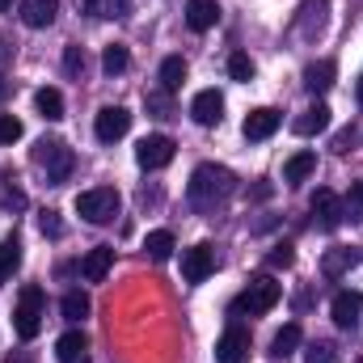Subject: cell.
I'll use <instances>...</instances> for the list:
<instances>
[{
  "label": "cell",
  "mask_w": 363,
  "mask_h": 363,
  "mask_svg": "<svg viewBox=\"0 0 363 363\" xmlns=\"http://www.w3.org/2000/svg\"><path fill=\"white\" fill-rule=\"evenodd\" d=\"M9 55H13V43H9V38H0V64H9Z\"/></svg>",
  "instance_id": "obj_41"
},
{
  "label": "cell",
  "mask_w": 363,
  "mask_h": 363,
  "mask_svg": "<svg viewBox=\"0 0 363 363\" xmlns=\"http://www.w3.org/2000/svg\"><path fill=\"white\" fill-rule=\"evenodd\" d=\"M279 300H283V287L274 283L271 274H254V279L245 283V291L233 300V317H241V313H250V317H262V313H271Z\"/></svg>",
  "instance_id": "obj_3"
},
{
  "label": "cell",
  "mask_w": 363,
  "mask_h": 363,
  "mask_svg": "<svg viewBox=\"0 0 363 363\" xmlns=\"http://www.w3.org/2000/svg\"><path fill=\"white\" fill-rule=\"evenodd\" d=\"M110 267H114V250H110V245H97V250H89V254L81 258L85 283H101V279L110 274Z\"/></svg>",
  "instance_id": "obj_18"
},
{
  "label": "cell",
  "mask_w": 363,
  "mask_h": 363,
  "mask_svg": "<svg viewBox=\"0 0 363 363\" xmlns=\"http://www.w3.org/2000/svg\"><path fill=\"white\" fill-rule=\"evenodd\" d=\"M174 148L178 144L169 135H144L140 148H135V161H140V169H165L174 161Z\"/></svg>",
  "instance_id": "obj_7"
},
{
  "label": "cell",
  "mask_w": 363,
  "mask_h": 363,
  "mask_svg": "<svg viewBox=\"0 0 363 363\" xmlns=\"http://www.w3.org/2000/svg\"><path fill=\"white\" fill-rule=\"evenodd\" d=\"M355 144H359V131H355V127H347V131L334 135V152H351Z\"/></svg>",
  "instance_id": "obj_39"
},
{
  "label": "cell",
  "mask_w": 363,
  "mask_h": 363,
  "mask_svg": "<svg viewBox=\"0 0 363 363\" xmlns=\"http://www.w3.org/2000/svg\"><path fill=\"white\" fill-rule=\"evenodd\" d=\"M211 271H216V250H211L207 241H199V245H190V250L182 254V279H186V283H203Z\"/></svg>",
  "instance_id": "obj_9"
},
{
  "label": "cell",
  "mask_w": 363,
  "mask_h": 363,
  "mask_svg": "<svg viewBox=\"0 0 363 363\" xmlns=\"http://www.w3.org/2000/svg\"><path fill=\"white\" fill-rule=\"evenodd\" d=\"M9 89H13V81H9V77H4V72H0V101H4V97H9Z\"/></svg>",
  "instance_id": "obj_42"
},
{
  "label": "cell",
  "mask_w": 363,
  "mask_h": 363,
  "mask_svg": "<svg viewBox=\"0 0 363 363\" xmlns=\"http://www.w3.org/2000/svg\"><path fill=\"white\" fill-rule=\"evenodd\" d=\"M85 64H89L85 60V47H68L64 51V72L68 77H85Z\"/></svg>",
  "instance_id": "obj_33"
},
{
  "label": "cell",
  "mask_w": 363,
  "mask_h": 363,
  "mask_svg": "<svg viewBox=\"0 0 363 363\" xmlns=\"http://www.w3.org/2000/svg\"><path fill=\"white\" fill-rule=\"evenodd\" d=\"M30 161H34V165L47 174V186H64V182L72 178V165H77L72 148H68L64 140H55V135H43V140L34 144Z\"/></svg>",
  "instance_id": "obj_2"
},
{
  "label": "cell",
  "mask_w": 363,
  "mask_h": 363,
  "mask_svg": "<svg viewBox=\"0 0 363 363\" xmlns=\"http://www.w3.org/2000/svg\"><path fill=\"white\" fill-rule=\"evenodd\" d=\"M85 13L97 17V21H114V17L131 13V0H85Z\"/></svg>",
  "instance_id": "obj_23"
},
{
  "label": "cell",
  "mask_w": 363,
  "mask_h": 363,
  "mask_svg": "<svg viewBox=\"0 0 363 363\" xmlns=\"http://www.w3.org/2000/svg\"><path fill=\"white\" fill-rule=\"evenodd\" d=\"M355 363H363V359H355Z\"/></svg>",
  "instance_id": "obj_45"
},
{
  "label": "cell",
  "mask_w": 363,
  "mask_h": 363,
  "mask_svg": "<svg viewBox=\"0 0 363 363\" xmlns=\"http://www.w3.org/2000/svg\"><path fill=\"white\" fill-rule=\"evenodd\" d=\"M118 207H123V199H118L114 186H93V190L77 194V216L89 220V224H110L118 216Z\"/></svg>",
  "instance_id": "obj_5"
},
{
  "label": "cell",
  "mask_w": 363,
  "mask_h": 363,
  "mask_svg": "<svg viewBox=\"0 0 363 363\" xmlns=\"http://www.w3.org/2000/svg\"><path fill=\"white\" fill-rule=\"evenodd\" d=\"M144 101H148V110H152L157 118H165V114H169V93H165V89H161V93H148Z\"/></svg>",
  "instance_id": "obj_40"
},
{
  "label": "cell",
  "mask_w": 363,
  "mask_h": 363,
  "mask_svg": "<svg viewBox=\"0 0 363 363\" xmlns=\"http://www.w3.org/2000/svg\"><path fill=\"white\" fill-rule=\"evenodd\" d=\"M291 262H296V250H291V245H274L271 254H267V267H271V271H287Z\"/></svg>",
  "instance_id": "obj_34"
},
{
  "label": "cell",
  "mask_w": 363,
  "mask_h": 363,
  "mask_svg": "<svg viewBox=\"0 0 363 363\" xmlns=\"http://www.w3.org/2000/svg\"><path fill=\"white\" fill-rule=\"evenodd\" d=\"M144 254H148L152 262H169V258H174V233H169V228H157V233H148V241H144Z\"/></svg>",
  "instance_id": "obj_22"
},
{
  "label": "cell",
  "mask_w": 363,
  "mask_h": 363,
  "mask_svg": "<svg viewBox=\"0 0 363 363\" xmlns=\"http://www.w3.org/2000/svg\"><path fill=\"white\" fill-rule=\"evenodd\" d=\"M0 203H4V211H26V190L21 186H4V194H0Z\"/></svg>",
  "instance_id": "obj_35"
},
{
  "label": "cell",
  "mask_w": 363,
  "mask_h": 363,
  "mask_svg": "<svg viewBox=\"0 0 363 363\" xmlns=\"http://www.w3.org/2000/svg\"><path fill=\"white\" fill-rule=\"evenodd\" d=\"M85 351H89V338H85L81 330H68V334H60V342H55V359L60 363H85Z\"/></svg>",
  "instance_id": "obj_20"
},
{
  "label": "cell",
  "mask_w": 363,
  "mask_h": 363,
  "mask_svg": "<svg viewBox=\"0 0 363 363\" xmlns=\"http://www.w3.org/2000/svg\"><path fill=\"white\" fill-rule=\"evenodd\" d=\"M17 267H21V241H17V237H9V241H0V283H4V279H13Z\"/></svg>",
  "instance_id": "obj_30"
},
{
  "label": "cell",
  "mask_w": 363,
  "mask_h": 363,
  "mask_svg": "<svg viewBox=\"0 0 363 363\" xmlns=\"http://www.w3.org/2000/svg\"><path fill=\"white\" fill-rule=\"evenodd\" d=\"M228 77H233V81H254V60H250L245 51H233V55H228Z\"/></svg>",
  "instance_id": "obj_31"
},
{
  "label": "cell",
  "mask_w": 363,
  "mask_h": 363,
  "mask_svg": "<svg viewBox=\"0 0 363 363\" xmlns=\"http://www.w3.org/2000/svg\"><path fill=\"white\" fill-rule=\"evenodd\" d=\"M182 85H186V60H182V55H169V60L161 64V89L178 93Z\"/></svg>",
  "instance_id": "obj_28"
},
{
  "label": "cell",
  "mask_w": 363,
  "mask_h": 363,
  "mask_svg": "<svg viewBox=\"0 0 363 363\" xmlns=\"http://www.w3.org/2000/svg\"><path fill=\"white\" fill-rule=\"evenodd\" d=\"M308 207H313V216H317V224L321 228H338L342 220H347V211H342V199L334 194V190H313V199H308Z\"/></svg>",
  "instance_id": "obj_11"
},
{
  "label": "cell",
  "mask_w": 363,
  "mask_h": 363,
  "mask_svg": "<svg viewBox=\"0 0 363 363\" xmlns=\"http://www.w3.org/2000/svg\"><path fill=\"white\" fill-rule=\"evenodd\" d=\"M279 123H283V114L271 110V106H258V110H250L245 114V140H254V144H262V140H271L274 131H279Z\"/></svg>",
  "instance_id": "obj_13"
},
{
  "label": "cell",
  "mask_w": 363,
  "mask_h": 363,
  "mask_svg": "<svg viewBox=\"0 0 363 363\" xmlns=\"http://www.w3.org/2000/svg\"><path fill=\"white\" fill-rule=\"evenodd\" d=\"M342 211H347L351 220H363V182H355V186H351V194H347Z\"/></svg>",
  "instance_id": "obj_38"
},
{
  "label": "cell",
  "mask_w": 363,
  "mask_h": 363,
  "mask_svg": "<svg viewBox=\"0 0 363 363\" xmlns=\"http://www.w3.org/2000/svg\"><path fill=\"white\" fill-rule=\"evenodd\" d=\"M190 118H194L199 127H216V123L224 118V97H220L216 89L194 93V101H190Z\"/></svg>",
  "instance_id": "obj_14"
},
{
  "label": "cell",
  "mask_w": 363,
  "mask_h": 363,
  "mask_svg": "<svg viewBox=\"0 0 363 363\" xmlns=\"http://www.w3.org/2000/svg\"><path fill=\"white\" fill-rule=\"evenodd\" d=\"M60 313H64V321H72V325L85 321V317H89V296H85L81 287H72V291L60 300Z\"/></svg>",
  "instance_id": "obj_26"
},
{
  "label": "cell",
  "mask_w": 363,
  "mask_h": 363,
  "mask_svg": "<svg viewBox=\"0 0 363 363\" xmlns=\"http://www.w3.org/2000/svg\"><path fill=\"white\" fill-rule=\"evenodd\" d=\"M34 106H38V114H43L47 123L64 118V93H60V89H38V93H34Z\"/></svg>",
  "instance_id": "obj_27"
},
{
  "label": "cell",
  "mask_w": 363,
  "mask_h": 363,
  "mask_svg": "<svg viewBox=\"0 0 363 363\" xmlns=\"http://www.w3.org/2000/svg\"><path fill=\"white\" fill-rule=\"evenodd\" d=\"M355 97H359V101H363V77H359V89H355Z\"/></svg>",
  "instance_id": "obj_44"
},
{
  "label": "cell",
  "mask_w": 363,
  "mask_h": 363,
  "mask_svg": "<svg viewBox=\"0 0 363 363\" xmlns=\"http://www.w3.org/2000/svg\"><path fill=\"white\" fill-rule=\"evenodd\" d=\"M330 317H334L338 330H355L363 317V291H338L330 300Z\"/></svg>",
  "instance_id": "obj_12"
},
{
  "label": "cell",
  "mask_w": 363,
  "mask_h": 363,
  "mask_svg": "<svg viewBox=\"0 0 363 363\" xmlns=\"http://www.w3.org/2000/svg\"><path fill=\"white\" fill-rule=\"evenodd\" d=\"M317 169V152H296V157H287V165H283V182H304L308 174Z\"/></svg>",
  "instance_id": "obj_24"
},
{
  "label": "cell",
  "mask_w": 363,
  "mask_h": 363,
  "mask_svg": "<svg viewBox=\"0 0 363 363\" xmlns=\"http://www.w3.org/2000/svg\"><path fill=\"white\" fill-rule=\"evenodd\" d=\"M296 347H300V325L291 321V325H283V330L274 334V342H271V355H274V359H287V355H291Z\"/></svg>",
  "instance_id": "obj_29"
},
{
  "label": "cell",
  "mask_w": 363,
  "mask_h": 363,
  "mask_svg": "<svg viewBox=\"0 0 363 363\" xmlns=\"http://www.w3.org/2000/svg\"><path fill=\"white\" fill-rule=\"evenodd\" d=\"M325 13H330L325 0H304L300 4V17H296V34L300 38H317L325 30Z\"/></svg>",
  "instance_id": "obj_15"
},
{
  "label": "cell",
  "mask_w": 363,
  "mask_h": 363,
  "mask_svg": "<svg viewBox=\"0 0 363 363\" xmlns=\"http://www.w3.org/2000/svg\"><path fill=\"white\" fill-rule=\"evenodd\" d=\"M13 9V0H0V13H9Z\"/></svg>",
  "instance_id": "obj_43"
},
{
  "label": "cell",
  "mask_w": 363,
  "mask_h": 363,
  "mask_svg": "<svg viewBox=\"0 0 363 363\" xmlns=\"http://www.w3.org/2000/svg\"><path fill=\"white\" fill-rule=\"evenodd\" d=\"M93 131H97V140H101V144L123 140V135L131 131V110H127V106H106V110H97Z\"/></svg>",
  "instance_id": "obj_6"
},
{
  "label": "cell",
  "mask_w": 363,
  "mask_h": 363,
  "mask_svg": "<svg viewBox=\"0 0 363 363\" xmlns=\"http://www.w3.org/2000/svg\"><path fill=\"white\" fill-rule=\"evenodd\" d=\"M330 127V106L325 101H317V106H308L300 118H291V131L296 135H321Z\"/></svg>",
  "instance_id": "obj_19"
},
{
  "label": "cell",
  "mask_w": 363,
  "mask_h": 363,
  "mask_svg": "<svg viewBox=\"0 0 363 363\" xmlns=\"http://www.w3.org/2000/svg\"><path fill=\"white\" fill-rule=\"evenodd\" d=\"M250 330H241V325H228L224 334H220V342H216V363H250Z\"/></svg>",
  "instance_id": "obj_8"
},
{
  "label": "cell",
  "mask_w": 363,
  "mask_h": 363,
  "mask_svg": "<svg viewBox=\"0 0 363 363\" xmlns=\"http://www.w3.org/2000/svg\"><path fill=\"white\" fill-rule=\"evenodd\" d=\"M359 262H363L359 245H334V250L321 254V274H325V279H342V274L355 271Z\"/></svg>",
  "instance_id": "obj_10"
},
{
  "label": "cell",
  "mask_w": 363,
  "mask_h": 363,
  "mask_svg": "<svg viewBox=\"0 0 363 363\" xmlns=\"http://www.w3.org/2000/svg\"><path fill=\"white\" fill-rule=\"evenodd\" d=\"M304 363H338V347L334 342H308Z\"/></svg>",
  "instance_id": "obj_32"
},
{
  "label": "cell",
  "mask_w": 363,
  "mask_h": 363,
  "mask_svg": "<svg viewBox=\"0 0 363 363\" xmlns=\"http://www.w3.org/2000/svg\"><path fill=\"white\" fill-rule=\"evenodd\" d=\"M17 140H21V118L0 114V144H17Z\"/></svg>",
  "instance_id": "obj_37"
},
{
  "label": "cell",
  "mask_w": 363,
  "mask_h": 363,
  "mask_svg": "<svg viewBox=\"0 0 363 363\" xmlns=\"http://www.w3.org/2000/svg\"><path fill=\"white\" fill-rule=\"evenodd\" d=\"M334 77H338V64H334V60H317V64L304 68V89L308 93H325L330 85H334Z\"/></svg>",
  "instance_id": "obj_21"
},
{
  "label": "cell",
  "mask_w": 363,
  "mask_h": 363,
  "mask_svg": "<svg viewBox=\"0 0 363 363\" xmlns=\"http://www.w3.org/2000/svg\"><path fill=\"white\" fill-rule=\"evenodd\" d=\"M216 21H220V4H216V0H186V26H190L194 34L211 30Z\"/></svg>",
  "instance_id": "obj_17"
},
{
  "label": "cell",
  "mask_w": 363,
  "mask_h": 363,
  "mask_svg": "<svg viewBox=\"0 0 363 363\" xmlns=\"http://www.w3.org/2000/svg\"><path fill=\"white\" fill-rule=\"evenodd\" d=\"M17 13H21V21L30 30H47L55 21V13H60V0H21Z\"/></svg>",
  "instance_id": "obj_16"
},
{
  "label": "cell",
  "mask_w": 363,
  "mask_h": 363,
  "mask_svg": "<svg viewBox=\"0 0 363 363\" xmlns=\"http://www.w3.org/2000/svg\"><path fill=\"white\" fill-rule=\"evenodd\" d=\"M43 317H47V296H43V287H38V283L21 287L17 308H13V330H17V338H26V342H30V338H38Z\"/></svg>",
  "instance_id": "obj_4"
},
{
  "label": "cell",
  "mask_w": 363,
  "mask_h": 363,
  "mask_svg": "<svg viewBox=\"0 0 363 363\" xmlns=\"http://www.w3.org/2000/svg\"><path fill=\"white\" fill-rule=\"evenodd\" d=\"M233 190H237V178L224 165H199L186 182V199L194 211H216L220 203H228Z\"/></svg>",
  "instance_id": "obj_1"
},
{
  "label": "cell",
  "mask_w": 363,
  "mask_h": 363,
  "mask_svg": "<svg viewBox=\"0 0 363 363\" xmlns=\"http://www.w3.org/2000/svg\"><path fill=\"white\" fill-rule=\"evenodd\" d=\"M38 233H43V237H51V241H55V237H64L60 211H43V216H38Z\"/></svg>",
  "instance_id": "obj_36"
},
{
  "label": "cell",
  "mask_w": 363,
  "mask_h": 363,
  "mask_svg": "<svg viewBox=\"0 0 363 363\" xmlns=\"http://www.w3.org/2000/svg\"><path fill=\"white\" fill-rule=\"evenodd\" d=\"M131 68V51L123 47V43H110L106 51H101V72L106 77H118V72H127Z\"/></svg>",
  "instance_id": "obj_25"
}]
</instances>
